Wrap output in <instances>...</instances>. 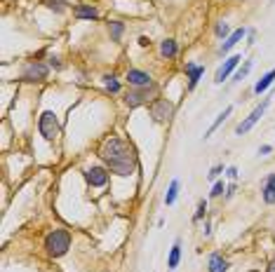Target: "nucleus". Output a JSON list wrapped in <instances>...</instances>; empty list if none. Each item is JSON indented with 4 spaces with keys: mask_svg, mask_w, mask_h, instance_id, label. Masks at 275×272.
<instances>
[{
    "mask_svg": "<svg viewBox=\"0 0 275 272\" xmlns=\"http://www.w3.org/2000/svg\"><path fill=\"white\" fill-rule=\"evenodd\" d=\"M99 157L118 176H129L137 171V153L132 143H127L120 136H108L99 148Z\"/></svg>",
    "mask_w": 275,
    "mask_h": 272,
    "instance_id": "f257e3e1",
    "label": "nucleus"
},
{
    "mask_svg": "<svg viewBox=\"0 0 275 272\" xmlns=\"http://www.w3.org/2000/svg\"><path fill=\"white\" fill-rule=\"evenodd\" d=\"M68 249H71V235H68V230H52V232H47V237H45V251L50 253L52 258L63 256Z\"/></svg>",
    "mask_w": 275,
    "mask_h": 272,
    "instance_id": "f03ea898",
    "label": "nucleus"
},
{
    "mask_svg": "<svg viewBox=\"0 0 275 272\" xmlns=\"http://www.w3.org/2000/svg\"><path fill=\"white\" fill-rule=\"evenodd\" d=\"M38 129H40V134L45 141H54L57 136H59V120H57V115H54L52 110H45L40 115V120H38Z\"/></svg>",
    "mask_w": 275,
    "mask_h": 272,
    "instance_id": "7ed1b4c3",
    "label": "nucleus"
},
{
    "mask_svg": "<svg viewBox=\"0 0 275 272\" xmlns=\"http://www.w3.org/2000/svg\"><path fill=\"white\" fill-rule=\"evenodd\" d=\"M174 115V106L169 104L167 99H155L153 104H151V117L155 120V122H169Z\"/></svg>",
    "mask_w": 275,
    "mask_h": 272,
    "instance_id": "20e7f679",
    "label": "nucleus"
},
{
    "mask_svg": "<svg viewBox=\"0 0 275 272\" xmlns=\"http://www.w3.org/2000/svg\"><path fill=\"white\" fill-rule=\"evenodd\" d=\"M47 73H50V68L42 61H31L24 68L21 80H24V82H42V80H47Z\"/></svg>",
    "mask_w": 275,
    "mask_h": 272,
    "instance_id": "39448f33",
    "label": "nucleus"
},
{
    "mask_svg": "<svg viewBox=\"0 0 275 272\" xmlns=\"http://www.w3.org/2000/svg\"><path fill=\"white\" fill-rule=\"evenodd\" d=\"M268 104H271V99H264V104H261V106H256V108H254L252 113H249V117H247L244 122H240V125L235 127V134H247V132H249V129H252V127L256 125V122H259V120H261V115L266 113V108H268Z\"/></svg>",
    "mask_w": 275,
    "mask_h": 272,
    "instance_id": "423d86ee",
    "label": "nucleus"
},
{
    "mask_svg": "<svg viewBox=\"0 0 275 272\" xmlns=\"http://www.w3.org/2000/svg\"><path fill=\"white\" fill-rule=\"evenodd\" d=\"M151 92H155V87L151 89ZM148 87H139V89H132V92H127V96H125V104L129 106V108H137V106H141V104H146L148 101Z\"/></svg>",
    "mask_w": 275,
    "mask_h": 272,
    "instance_id": "0eeeda50",
    "label": "nucleus"
},
{
    "mask_svg": "<svg viewBox=\"0 0 275 272\" xmlns=\"http://www.w3.org/2000/svg\"><path fill=\"white\" fill-rule=\"evenodd\" d=\"M240 61H243V59H240L238 54H233V56H228V59H226V63H223L221 68L216 71V75H214V82H216V84H221L223 80H226V78H228V75H231L233 71L238 68V63H240Z\"/></svg>",
    "mask_w": 275,
    "mask_h": 272,
    "instance_id": "6e6552de",
    "label": "nucleus"
},
{
    "mask_svg": "<svg viewBox=\"0 0 275 272\" xmlns=\"http://www.w3.org/2000/svg\"><path fill=\"white\" fill-rule=\"evenodd\" d=\"M127 82L132 84V87H153V78L144 71H139V68H132V71H127Z\"/></svg>",
    "mask_w": 275,
    "mask_h": 272,
    "instance_id": "1a4fd4ad",
    "label": "nucleus"
},
{
    "mask_svg": "<svg viewBox=\"0 0 275 272\" xmlns=\"http://www.w3.org/2000/svg\"><path fill=\"white\" fill-rule=\"evenodd\" d=\"M87 181H90V186H94V188H101L108 183V171L104 167H92L87 169Z\"/></svg>",
    "mask_w": 275,
    "mask_h": 272,
    "instance_id": "9d476101",
    "label": "nucleus"
},
{
    "mask_svg": "<svg viewBox=\"0 0 275 272\" xmlns=\"http://www.w3.org/2000/svg\"><path fill=\"white\" fill-rule=\"evenodd\" d=\"M186 75H188V89H195L200 78L205 75V68L198 63H186Z\"/></svg>",
    "mask_w": 275,
    "mask_h": 272,
    "instance_id": "9b49d317",
    "label": "nucleus"
},
{
    "mask_svg": "<svg viewBox=\"0 0 275 272\" xmlns=\"http://www.w3.org/2000/svg\"><path fill=\"white\" fill-rule=\"evenodd\" d=\"M261 195H264V202L266 204H275V174L264 181V186H261Z\"/></svg>",
    "mask_w": 275,
    "mask_h": 272,
    "instance_id": "f8f14e48",
    "label": "nucleus"
},
{
    "mask_svg": "<svg viewBox=\"0 0 275 272\" xmlns=\"http://www.w3.org/2000/svg\"><path fill=\"white\" fill-rule=\"evenodd\" d=\"M73 14L78 17V19H96V17H99V10H96L94 5H85V2H80V5H75L73 7Z\"/></svg>",
    "mask_w": 275,
    "mask_h": 272,
    "instance_id": "ddd939ff",
    "label": "nucleus"
},
{
    "mask_svg": "<svg viewBox=\"0 0 275 272\" xmlns=\"http://www.w3.org/2000/svg\"><path fill=\"white\" fill-rule=\"evenodd\" d=\"M244 33H247V31H244V28H238V31H233L231 35H228V38L223 40V45H221V50H219V52H221V54L231 52L233 47H235V45H238V42H240V40H243V38H244Z\"/></svg>",
    "mask_w": 275,
    "mask_h": 272,
    "instance_id": "4468645a",
    "label": "nucleus"
},
{
    "mask_svg": "<svg viewBox=\"0 0 275 272\" xmlns=\"http://www.w3.org/2000/svg\"><path fill=\"white\" fill-rule=\"evenodd\" d=\"M210 272H228V261L226 258H221L219 253H212L210 256Z\"/></svg>",
    "mask_w": 275,
    "mask_h": 272,
    "instance_id": "2eb2a0df",
    "label": "nucleus"
},
{
    "mask_svg": "<svg viewBox=\"0 0 275 272\" xmlns=\"http://www.w3.org/2000/svg\"><path fill=\"white\" fill-rule=\"evenodd\" d=\"M273 82H275V68H273V71H268V73H266L259 82L254 84V92H256V94H261V92H266V89H268Z\"/></svg>",
    "mask_w": 275,
    "mask_h": 272,
    "instance_id": "dca6fc26",
    "label": "nucleus"
},
{
    "mask_svg": "<svg viewBox=\"0 0 275 272\" xmlns=\"http://www.w3.org/2000/svg\"><path fill=\"white\" fill-rule=\"evenodd\" d=\"M179 52V47H177V42L174 40H162L160 42V54L162 56H167V59H174Z\"/></svg>",
    "mask_w": 275,
    "mask_h": 272,
    "instance_id": "f3484780",
    "label": "nucleus"
},
{
    "mask_svg": "<svg viewBox=\"0 0 275 272\" xmlns=\"http://www.w3.org/2000/svg\"><path fill=\"white\" fill-rule=\"evenodd\" d=\"M231 113H233V106H228V108H223V113H219V115H216V120H214V125H212L210 129L205 132V138H210V136L214 134L216 129H219V125H221V122H223V120H226L228 115H231Z\"/></svg>",
    "mask_w": 275,
    "mask_h": 272,
    "instance_id": "a211bd4d",
    "label": "nucleus"
},
{
    "mask_svg": "<svg viewBox=\"0 0 275 272\" xmlns=\"http://www.w3.org/2000/svg\"><path fill=\"white\" fill-rule=\"evenodd\" d=\"M179 261H181V242L177 240L174 242V246H172V251H169V261H167L169 270H174V268L179 265Z\"/></svg>",
    "mask_w": 275,
    "mask_h": 272,
    "instance_id": "6ab92c4d",
    "label": "nucleus"
},
{
    "mask_svg": "<svg viewBox=\"0 0 275 272\" xmlns=\"http://www.w3.org/2000/svg\"><path fill=\"white\" fill-rule=\"evenodd\" d=\"M177 195H179V178H174V181L169 183L167 195H165V204H167V207H172V204L177 202Z\"/></svg>",
    "mask_w": 275,
    "mask_h": 272,
    "instance_id": "aec40b11",
    "label": "nucleus"
},
{
    "mask_svg": "<svg viewBox=\"0 0 275 272\" xmlns=\"http://www.w3.org/2000/svg\"><path fill=\"white\" fill-rule=\"evenodd\" d=\"M108 31H111V38H113V40H120V35L125 31V24H122V21H111Z\"/></svg>",
    "mask_w": 275,
    "mask_h": 272,
    "instance_id": "412c9836",
    "label": "nucleus"
},
{
    "mask_svg": "<svg viewBox=\"0 0 275 272\" xmlns=\"http://www.w3.org/2000/svg\"><path fill=\"white\" fill-rule=\"evenodd\" d=\"M45 5H47L52 12H57V14H61V12L68 10V5H66L63 0H45Z\"/></svg>",
    "mask_w": 275,
    "mask_h": 272,
    "instance_id": "4be33fe9",
    "label": "nucleus"
},
{
    "mask_svg": "<svg viewBox=\"0 0 275 272\" xmlns=\"http://www.w3.org/2000/svg\"><path fill=\"white\" fill-rule=\"evenodd\" d=\"M104 84H106V89H108V92H113V94H116V92H120V82H118L113 75H106Z\"/></svg>",
    "mask_w": 275,
    "mask_h": 272,
    "instance_id": "5701e85b",
    "label": "nucleus"
},
{
    "mask_svg": "<svg viewBox=\"0 0 275 272\" xmlns=\"http://www.w3.org/2000/svg\"><path fill=\"white\" fill-rule=\"evenodd\" d=\"M252 66H254L252 61H244V66L238 71V73H235V80H243V78H247V73L252 71Z\"/></svg>",
    "mask_w": 275,
    "mask_h": 272,
    "instance_id": "b1692460",
    "label": "nucleus"
},
{
    "mask_svg": "<svg viewBox=\"0 0 275 272\" xmlns=\"http://www.w3.org/2000/svg\"><path fill=\"white\" fill-rule=\"evenodd\" d=\"M214 31H216V35H219V38H223V35H226V33L231 31V26H228V24H226V21H219V24H216V28H214Z\"/></svg>",
    "mask_w": 275,
    "mask_h": 272,
    "instance_id": "393cba45",
    "label": "nucleus"
},
{
    "mask_svg": "<svg viewBox=\"0 0 275 272\" xmlns=\"http://www.w3.org/2000/svg\"><path fill=\"white\" fill-rule=\"evenodd\" d=\"M205 211H207V202H205V199H200V202H198V211H195V220L205 218Z\"/></svg>",
    "mask_w": 275,
    "mask_h": 272,
    "instance_id": "a878e982",
    "label": "nucleus"
},
{
    "mask_svg": "<svg viewBox=\"0 0 275 272\" xmlns=\"http://www.w3.org/2000/svg\"><path fill=\"white\" fill-rule=\"evenodd\" d=\"M221 192H223V183H221V181H216V183H214V188H212V192H210V195H212V197H219Z\"/></svg>",
    "mask_w": 275,
    "mask_h": 272,
    "instance_id": "bb28decb",
    "label": "nucleus"
},
{
    "mask_svg": "<svg viewBox=\"0 0 275 272\" xmlns=\"http://www.w3.org/2000/svg\"><path fill=\"white\" fill-rule=\"evenodd\" d=\"M221 171H223V167H221V164H216V167H212V171H210V178H212V181H214V178L219 176Z\"/></svg>",
    "mask_w": 275,
    "mask_h": 272,
    "instance_id": "cd10ccee",
    "label": "nucleus"
},
{
    "mask_svg": "<svg viewBox=\"0 0 275 272\" xmlns=\"http://www.w3.org/2000/svg\"><path fill=\"white\" fill-rule=\"evenodd\" d=\"M271 150H273V148H271V146H261V148H259V155H268Z\"/></svg>",
    "mask_w": 275,
    "mask_h": 272,
    "instance_id": "c85d7f7f",
    "label": "nucleus"
},
{
    "mask_svg": "<svg viewBox=\"0 0 275 272\" xmlns=\"http://www.w3.org/2000/svg\"><path fill=\"white\" fill-rule=\"evenodd\" d=\"M226 174H228L231 178H235V176H238V169H235V167H228V169H226Z\"/></svg>",
    "mask_w": 275,
    "mask_h": 272,
    "instance_id": "c756f323",
    "label": "nucleus"
},
{
    "mask_svg": "<svg viewBox=\"0 0 275 272\" xmlns=\"http://www.w3.org/2000/svg\"><path fill=\"white\" fill-rule=\"evenodd\" d=\"M50 66H52V68H61V63H59V59H50Z\"/></svg>",
    "mask_w": 275,
    "mask_h": 272,
    "instance_id": "7c9ffc66",
    "label": "nucleus"
},
{
    "mask_svg": "<svg viewBox=\"0 0 275 272\" xmlns=\"http://www.w3.org/2000/svg\"><path fill=\"white\" fill-rule=\"evenodd\" d=\"M139 45H141V47H146V45H148V38H146V35H141V38H139Z\"/></svg>",
    "mask_w": 275,
    "mask_h": 272,
    "instance_id": "2f4dec72",
    "label": "nucleus"
},
{
    "mask_svg": "<svg viewBox=\"0 0 275 272\" xmlns=\"http://www.w3.org/2000/svg\"><path fill=\"white\" fill-rule=\"evenodd\" d=\"M268 272H275V263H271V268H268Z\"/></svg>",
    "mask_w": 275,
    "mask_h": 272,
    "instance_id": "473e14b6",
    "label": "nucleus"
},
{
    "mask_svg": "<svg viewBox=\"0 0 275 272\" xmlns=\"http://www.w3.org/2000/svg\"><path fill=\"white\" fill-rule=\"evenodd\" d=\"M252 272H256V270H252Z\"/></svg>",
    "mask_w": 275,
    "mask_h": 272,
    "instance_id": "72a5a7b5",
    "label": "nucleus"
}]
</instances>
